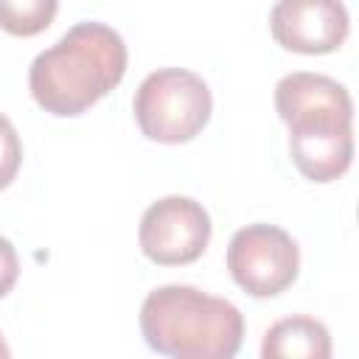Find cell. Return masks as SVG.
<instances>
[{"mask_svg":"<svg viewBox=\"0 0 359 359\" xmlns=\"http://www.w3.org/2000/svg\"><path fill=\"white\" fill-rule=\"evenodd\" d=\"M328 328L306 314L283 317L272 323L261 342L264 359H328L331 356Z\"/></svg>","mask_w":359,"mask_h":359,"instance_id":"8","label":"cell"},{"mask_svg":"<svg viewBox=\"0 0 359 359\" xmlns=\"http://www.w3.org/2000/svg\"><path fill=\"white\" fill-rule=\"evenodd\" d=\"M59 11V0H0V28L11 36L42 34Z\"/></svg>","mask_w":359,"mask_h":359,"instance_id":"9","label":"cell"},{"mask_svg":"<svg viewBox=\"0 0 359 359\" xmlns=\"http://www.w3.org/2000/svg\"><path fill=\"white\" fill-rule=\"evenodd\" d=\"M140 334L160 356L233 359L244 339L238 306L188 283H165L140 306Z\"/></svg>","mask_w":359,"mask_h":359,"instance_id":"3","label":"cell"},{"mask_svg":"<svg viewBox=\"0 0 359 359\" xmlns=\"http://www.w3.org/2000/svg\"><path fill=\"white\" fill-rule=\"evenodd\" d=\"M17 278H20V258H17V250H14V244H11L6 236H0V297H6V294L14 289Z\"/></svg>","mask_w":359,"mask_h":359,"instance_id":"11","label":"cell"},{"mask_svg":"<svg viewBox=\"0 0 359 359\" xmlns=\"http://www.w3.org/2000/svg\"><path fill=\"white\" fill-rule=\"evenodd\" d=\"M6 356H11V348L3 342V334H0V359H6Z\"/></svg>","mask_w":359,"mask_h":359,"instance_id":"12","label":"cell"},{"mask_svg":"<svg viewBox=\"0 0 359 359\" xmlns=\"http://www.w3.org/2000/svg\"><path fill=\"white\" fill-rule=\"evenodd\" d=\"M227 269L247 294L275 297L297 280L300 250L283 227L255 222L233 233L227 244Z\"/></svg>","mask_w":359,"mask_h":359,"instance_id":"5","label":"cell"},{"mask_svg":"<svg viewBox=\"0 0 359 359\" xmlns=\"http://www.w3.org/2000/svg\"><path fill=\"white\" fill-rule=\"evenodd\" d=\"M22 165V143L14 123L0 112V191L8 188Z\"/></svg>","mask_w":359,"mask_h":359,"instance_id":"10","label":"cell"},{"mask_svg":"<svg viewBox=\"0 0 359 359\" xmlns=\"http://www.w3.org/2000/svg\"><path fill=\"white\" fill-rule=\"evenodd\" d=\"M275 112L289 126L294 168L311 182L339 180L353 160V101L331 76L294 70L275 84Z\"/></svg>","mask_w":359,"mask_h":359,"instance_id":"1","label":"cell"},{"mask_svg":"<svg viewBox=\"0 0 359 359\" xmlns=\"http://www.w3.org/2000/svg\"><path fill=\"white\" fill-rule=\"evenodd\" d=\"M213 224L202 202L191 196H163L151 202L137 227L140 252L157 266L194 264L210 241Z\"/></svg>","mask_w":359,"mask_h":359,"instance_id":"6","label":"cell"},{"mask_svg":"<svg viewBox=\"0 0 359 359\" xmlns=\"http://www.w3.org/2000/svg\"><path fill=\"white\" fill-rule=\"evenodd\" d=\"M269 31L283 50L320 56L348 39L351 17L342 0H275Z\"/></svg>","mask_w":359,"mask_h":359,"instance_id":"7","label":"cell"},{"mask_svg":"<svg viewBox=\"0 0 359 359\" xmlns=\"http://www.w3.org/2000/svg\"><path fill=\"white\" fill-rule=\"evenodd\" d=\"M135 121L149 140L188 143L210 121L213 95L202 76L185 67H160L135 90Z\"/></svg>","mask_w":359,"mask_h":359,"instance_id":"4","label":"cell"},{"mask_svg":"<svg viewBox=\"0 0 359 359\" xmlns=\"http://www.w3.org/2000/svg\"><path fill=\"white\" fill-rule=\"evenodd\" d=\"M126 59V42L115 28L95 20L76 22L34 56L28 90L45 112L76 118L121 84Z\"/></svg>","mask_w":359,"mask_h":359,"instance_id":"2","label":"cell"}]
</instances>
